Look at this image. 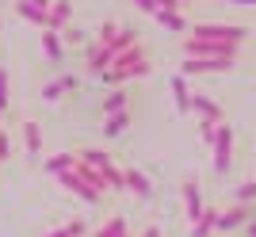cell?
I'll return each mask as SVG.
<instances>
[{
    "label": "cell",
    "instance_id": "1",
    "mask_svg": "<svg viewBox=\"0 0 256 237\" xmlns=\"http://www.w3.org/2000/svg\"><path fill=\"white\" fill-rule=\"evenodd\" d=\"M150 73H153L150 50H146L142 42H134L130 50H122V54L111 58V65L100 73V80L111 84V88H118V84H126V80H134V76H150Z\"/></svg>",
    "mask_w": 256,
    "mask_h": 237
},
{
    "label": "cell",
    "instance_id": "2",
    "mask_svg": "<svg viewBox=\"0 0 256 237\" xmlns=\"http://www.w3.org/2000/svg\"><path fill=\"white\" fill-rule=\"evenodd\" d=\"M76 161H84L88 168H96V172L104 176L107 192H126V180H122V168L115 164V157H111V153H104V150H80V153H76Z\"/></svg>",
    "mask_w": 256,
    "mask_h": 237
},
{
    "label": "cell",
    "instance_id": "3",
    "mask_svg": "<svg viewBox=\"0 0 256 237\" xmlns=\"http://www.w3.org/2000/svg\"><path fill=\"white\" fill-rule=\"evenodd\" d=\"M188 34H195V38H210V42L241 46L248 38V27H237V23H195Z\"/></svg>",
    "mask_w": 256,
    "mask_h": 237
},
{
    "label": "cell",
    "instance_id": "4",
    "mask_svg": "<svg viewBox=\"0 0 256 237\" xmlns=\"http://www.w3.org/2000/svg\"><path fill=\"white\" fill-rule=\"evenodd\" d=\"M237 65V58H218V54H188L180 65L184 76H199V73H230Z\"/></svg>",
    "mask_w": 256,
    "mask_h": 237
},
{
    "label": "cell",
    "instance_id": "5",
    "mask_svg": "<svg viewBox=\"0 0 256 237\" xmlns=\"http://www.w3.org/2000/svg\"><path fill=\"white\" fill-rule=\"evenodd\" d=\"M210 150H214V172L226 176L230 168H234V126L218 122V134H214Z\"/></svg>",
    "mask_w": 256,
    "mask_h": 237
},
{
    "label": "cell",
    "instance_id": "6",
    "mask_svg": "<svg viewBox=\"0 0 256 237\" xmlns=\"http://www.w3.org/2000/svg\"><path fill=\"white\" fill-rule=\"evenodd\" d=\"M58 180H62V188H65V192L80 195V199H84V203H92V206H96L100 199H104V192H100V188H96V184H92V180H88V176L80 172L76 164H73V168H69V172H62V176H58Z\"/></svg>",
    "mask_w": 256,
    "mask_h": 237
},
{
    "label": "cell",
    "instance_id": "7",
    "mask_svg": "<svg viewBox=\"0 0 256 237\" xmlns=\"http://www.w3.org/2000/svg\"><path fill=\"white\" fill-rule=\"evenodd\" d=\"M248 218H252L248 203H234L230 210H218V230H222V234H237V230L248 226Z\"/></svg>",
    "mask_w": 256,
    "mask_h": 237
},
{
    "label": "cell",
    "instance_id": "8",
    "mask_svg": "<svg viewBox=\"0 0 256 237\" xmlns=\"http://www.w3.org/2000/svg\"><path fill=\"white\" fill-rule=\"evenodd\" d=\"M12 8H16V16L27 23H34V27H46V16H50V8L46 4H38V0H12Z\"/></svg>",
    "mask_w": 256,
    "mask_h": 237
},
{
    "label": "cell",
    "instance_id": "9",
    "mask_svg": "<svg viewBox=\"0 0 256 237\" xmlns=\"http://www.w3.org/2000/svg\"><path fill=\"white\" fill-rule=\"evenodd\" d=\"M69 23H73V0H54L50 16H46V27L50 31H65Z\"/></svg>",
    "mask_w": 256,
    "mask_h": 237
},
{
    "label": "cell",
    "instance_id": "10",
    "mask_svg": "<svg viewBox=\"0 0 256 237\" xmlns=\"http://www.w3.org/2000/svg\"><path fill=\"white\" fill-rule=\"evenodd\" d=\"M107 65H111V50H107L104 42H88V54H84V69L92 76H100L107 69Z\"/></svg>",
    "mask_w": 256,
    "mask_h": 237
},
{
    "label": "cell",
    "instance_id": "11",
    "mask_svg": "<svg viewBox=\"0 0 256 237\" xmlns=\"http://www.w3.org/2000/svg\"><path fill=\"white\" fill-rule=\"evenodd\" d=\"M42 54L50 58V65H62V62H65V42H62V31H50V27H42Z\"/></svg>",
    "mask_w": 256,
    "mask_h": 237
},
{
    "label": "cell",
    "instance_id": "12",
    "mask_svg": "<svg viewBox=\"0 0 256 237\" xmlns=\"http://www.w3.org/2000/svg\"><path fill=\"white\" fill-rule=\"evenodd\" d=\"M130 118H134V111H111V115H104V138H122L130 126Z\"/></svg>",
    "mask_w": 256,
    "mask_h": 237
},
{
    "label": "cell",
    "instance_id": "13",
    "mask_svg": "<svg viewBox=\"0 0 256 237\" xmlns=\"http://www.w3.org/2000/svg\"><path fill=\"white\" fill-rule=\"evenodd\" d=\"M184 210H188V218L192 222H199V214H203V195H199V184L195 180H184Z\"/></svg>",
    "mask_w": 256,
    "mask_h": 237
},
{
    "label": "cell",
    "instance_id": "14",
    "mask_svg": "<svg viewBox=\"0 0 256 237\" xmlns=\"http://www.w3.org/2000/svg\"><path fill=\"white\" fill-rule=\"evenodd\" d=\"M192 111L199 118H206V122H222V108L210 96H203V92H192Z\"/></svg>",
    "mask_w": 256,
    "mask_h": 237
},
{
    "label": "cell",
    "instance_id": "15",
    "mask_svg": "<svg viewBox=\"0 0 256 237\" xmlns=\"http://www.w3.org/2000/svg\"><path fill=\"white\" fill-rule=\"evenodd\" d=\"M122 180H126V192H134L138 199H150L153 195V184L146 172H138V168H122Z\"/></svg>",
    "mask_w": 256,
    "mask_h": 237
},
{
    "label": "cell",
    "instance_id": "16",
    "mask_svg": "<svg viewBox=\"0 0 256 237\" xmlns=\"http://www.w3.org/2000/svg\"><path fill=\"white\" fill-rule=\"evenodd\" d=\"M73 88H76V76L65 73V76H58V80H50V84H42V100L54 104V100H62L65 92H73Z\"/></svg>",
    "mask_w": 256,
    "mask_h": 237
},
{
    "label": "cell",
    "instance_id": "17",
    "mask_svg": "<svg viewBox=\"0 0 256 237\" xmlns=\"http://www.w3.org/2000/svg\"><path fill=\"white\" fill-rule=\"evenodd\" d=\"M134 42H138V31H134V27H118V31L111 34L104 46L111 50V58H115V54H122V50H130Z\"/></svg>",
    "mask_w": 256,
    "mask_h": 237
},
{
    "label": "cell",
    "instance_id": "18",
    "mask_svg": "<svg viewBox=\"0 0 256 237\" xmlns=\"http://www.w3.org/2000/svg\"><path fill=\"white\" fill-rule=\"evenodd\" d=\"M168 88H172V100H176V108H180V111H192V88H188V76L176 73V76L168 80Z\"/></svg>",
    "mask_w": 256,
    "mask_h": 237
},
{
    "label": "cell",
    "instance_id": "19",
    "mask_svg": "<svg viewBox=\"0 0 256 237\" xmlns=\"http://www.w3.org/2000/svg\"><path fill=\"white\" fill-rule=\"evenodd\" d=\"M23 150L31 153V157H38L42 153V130H38V122H23Z\"/></svg>",
    "mask_w": 256,
    "mask_h": 237
},
{
    "label": "cell",
    "instance_id": "20",
    "mask_svg": "<svg viewBox=\"0 0 256 237\" xmlns=\"http://www.w3.org/2000/svg\"><path fill=\"white\" fill-rule=\"evenodd\" d=\"M214 230H218V210L206 206L203 214H199V222H192V237H210Z\"/></svg>",
    "mask_w": 256,
    "mask_h": 237
},
{
    "label": "cell",
    "instance_id": "21",
    "mask_svg": "<svg viewBox=\"0 0 256 237\" xmlns=\"http://www.w3.org/2000/svg\"><path fill=\"white\" fill-rule=\"evenodd\" d=\"M100 108H104V115H111V111H126L130 108V92H126V88H111Z\"/></svg>",
    "mask_w": 256,
    "mask_h": 237
},
{
    "label": "cell",
    "instance_id": "22",
    "mask_svg": "<svg viewBox=\"0 0 256 237\" xmlns=\"http://www.w3.org/2000/svg\"><path fill=\"white\" fill-rule=\"evenodd\" d=\"M153 20H157L160 27H168V31H176V34H188V31H192V23L184 20L180 12H157Z\"/></svg>",
    "mask_w": 256,
    "mask_h": 237
},
{
    "label": "cell",
    "instance_id": "23",
    "mask_svg": "<svg viewBox=\"0 0 256 237\" xmlns=\"http://www.w3.org/2000/svg\"><path fill=\"white\" fill-rule=\"evenodd\" d=\"M73 164H76V153H54V157H46V172L62 176V172H69Z\"/></svg>",
    "mask_w": 256,
    "mask_h": 237
},
{
    "label": "cell",
    "instance_id": "24",
    "mask_svg": "<svg viewBox=\"0 0 256 237\" xmlns=\"http://www.w3.org/2000/svg\"><path fill=\"white\" fill-rule=\"evenodd\" d=\"M126 234H130L126 218H122V214H115V218H107L104 226H100V234H96V237H126Z\"/></svg>",
    "mask_w": 256,
    "mask_h": 237
},
{
    "label": "cell",
    "instance_id": "25",
    "mask_svg": "<svg viewBox=\"0 0 256 237\" xmlns=\"http://www.w3.org/2000/svg\"><path fill=\"white\" fill-rule=\"evenodd\" d=\"M88 234V222L84 218H73V222H65L62 230H50L46 237H84Z\"/></svg>",
    "mask_w": 256,
    "mask_h": 237
},
{
    "label": "cell",
    "instance_id": "26",
    "mask_svg": "<svg viewBox=\"0 0 256 237\" xmlns=\"http://www.w3.org/2000/svg\"><path fill=\"white\" fill-rule=\"evenodd\" d=\"M0 111H4V115L12 111V76H8L4 65H0Z\"/></svg>",
    "mask_w": 256,
    "mask_h": 237
},
{
    "label": "cell",
    "instance_id": "27",
    "mask_svg": "<svg viewBox=\"0 0 256 237\" xmlns=\"http://www.w3.org/2000/svg\"><path fill=\"white\" fill-rule=\"evenodd\" d=\"M256 199V180L241 184V188H234V203H252Z\"/></svg>",
    "mask_w": 256,
    "mask_h": 237
},
{
    "label": "cell",
    "instance_id": "28",
    "mask_svg": "<svg viewBox=\"0 0 256 237\" xmlns=\"http://www.w3.org/2000/svg\"><path fill=\"white\" fill-rule=\"evenodd\" d=\"M62 42H65V46H80V42H84V31L69 23V27H65V31H62Z\"/></svg>",
    "mask_w": 256,
    "mask_h": 237
},
{
    "label": "cell",
    "instance_id": "29",
    "mask_svg": "<svg viewBox=\"0 0 256 237\" xmlns=\"http://www.w3.org/2000/svg\"><path fill=\"white\" fill-rule=\"evenodd\" d=\"M214 134H218V122H206V118H199V138H203L206 146L214 142Z\"/></svg>",
    "mask_w": 256,
    "mask_h": 237
},
{
    "label": "cell",
    "instance_id": "30",
    "mask_svg": "<svg viewBox=\"0 0 256 237\" xmlns=\"http://www.w3.org/2000/svg\"><path fill=\"white\" fill-rule=\"evenodd\" d=\"M138 12H146V16H157V0H130Z\"/></svg>",
    "mask_w": 256,
    "mask_h": 237
},
{
    "label": "cell",
    "instance_id": "31",
    "mask_svg": "<svg viewBox=\"0 0 256 237\" xmlns=\"http://www.w3.org/2000/svg\"><path fill=\"white\" fill-rule=\"evenodd\" d=\"M8 157H12V138L0 130V161H8Z\"/></svg>",
    "mask_w": 256,
    "mask_h": 237
},
{
    "label": "cell",
    "instance_id": "32",
    "mask_svg": "<svg viewBox=\"0 0 256 237\" xmlns=\"http://www.w3.org/2000/svg\"><path fill=\"white\" fill-rule=\"evenodd\" d=\"M218 4H237V8H256V0H218Z\"/></svg>",
    "mask_w": 256,
    "mask_h": 237
},
{
    "label": "cell",
    "instance_id": "33",
    "mask_svg": "<svg viewBox=\"0 0 256 237\" xmlns=\"http://www.w3.org/2000/svg\"><path fill=\"white\" fill-rule=\"evenodd\" d=\"M138 237H160V230H157V226H146V230H142Z\"/></svg>",
    "mask_w": 256,
    "mask_h": 237
},
{
    "label": "cell",
    "instance_id": "34",
    "mask_svg": "<svg viewBox=\"0 0 256 237\" xmlns=\"http://www.w3.org/2000/svg\"><path fill=\"white\" fill-rule=\"evenodd\" d=\"M245 234H248V237H256V218H248V226H245Z\"/></svg>",
    "mask_w": 256,
    "mask_h": 237
},
{
    "label": "cell",
    "instance_id": "35",
    "mask_svg": "<svg viewBox=\"0 0 256 237\" xmlns=\"http://www.w3.org/2000/svg\"><path fill=\"white\" fill-rule=\"evenodd\" d=\"M180 4H192V0H180Z\"/></svg>",
    "mask_w": 256,
    "mask_h": 237
},
{
    "label": "cell",
    "instance_id": "36",
    "mask_svg": "<svg viewBox=\"0 0 256 237\" xmlns=\"http://www.w3.org/2000/svg\"><path fill=\"white\" fill-rule=\"evenodd\" d=\"M0 122H4V111H0Z\"/></svg>",
    "mask_w": 256,
    "mask_h": 237
}]
</instances>
